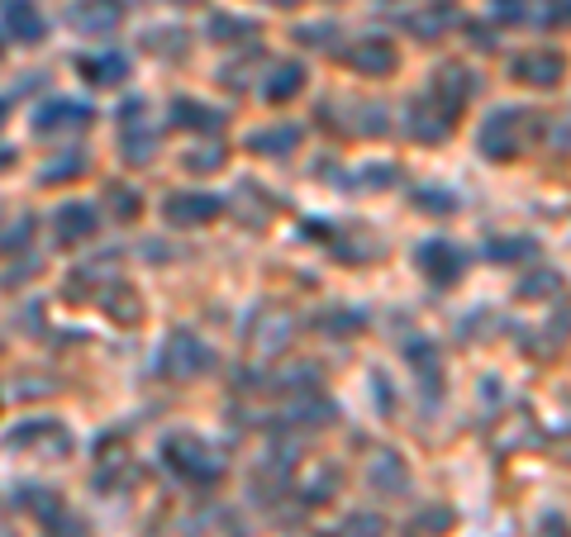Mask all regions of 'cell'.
I'll return each mask as SVG.
<instances>
[{
	"label": "cell",
	"instance_id": "cell-1",
	"mask_svg": "<svg viewBox=\"0 0 571 537\" xmlns=\"http://www.w3.org/2000/svg\"><path fill=\"white\" fill-rule=\"evenodd\" d=\"M162 456H167V466H172L181 480H191V486H215V480L224 476V456H219L210 442L196 438V434L162 438Z\"/></svg>",
	"mask_w": 571,
	"mask_h": 537
},
{
	"label": "cell",
	"instance_id": "cell-2",
	"mask_svg": "<svg viewBox=\"0 0 571 537\" xmlns=\"http://www.w3.org/2000/svg\"><path fill=\"white\" fill-rule=\"evenodd\" d=\"M529 114L534 110H496L486 114L482 129H476V143L490 162H514L524 152V129H529Z\"/></svg>",
	"mask_w": 571,
	"mask_h": 537
},
{
	"label": "cell",
	"instance_id": "cell-3",
	"mask_svg": "<svg viewBox=\"0 0 571 537\" xmlns=\"http://www.w3.org/2000/svg\"><path fill=\"white\" fill-rule=\"evenodd\" d=\"M158 366H162V376H172V381H196V376H205L215 366V352L205 347L196 333H172Z\"/></svg>",
	"mask_w": 571,
	"mask_h": 537
},
{
	"label": "cell",
	"instance_id": "cell-4",
	"mask_svg": "<svg viewBox=\"0 0 571 537\" xmlns=\"http://www.w3.org/2000/svg\"><path fill=\"white\" fill-rule=\"evenodd\" d=\"M414 261H420L424 281H428V285H438V291L458 285V281H462V271H466V257H462L448 239H428V243L420 247V253H414Z\"/></svg>",
	"mask_w": 571,
	"mask_h": 537
},
{
	"label": "cell",
	"instance_id": "cell-5",
	"mask_svg": "<svg viewBox=\"0 0 571 537\" xmlns=\"http://www.w3.org/2000/svg\"><path fill=\"white\" fill-rule=\"evenodd\" d=\"M219 209H224V200L210 191H181L162 205V219L172 229H201V224H210V219H219Z\"/></svg>",
	"mask_w": 571,
	"mask_h": 537
},
{
	"label": "cell",
	"instance_id": "cell-6",
	"mask_svg": "<svg viewBox=\"0 0 571 537\" xmlns=\"http://www.w3.org/2000/svg\"><path fill=\"white\" fill-rule=\"evenodd\" d=\"M452 124H458V110L438 100L434 90H428L424 100H414V105H410V114H405V129H410L414 138H424V143L448 138V134H452Z\"/></svg>",
	"mask_w": 571,
	"mask_h": 537
},
{
	"label": "cell",
	"instance_id": "cell-7",
	"mask_svg": "<svg viewBox=\"0 0 571 537\" xmlns=\"http://www.w3.org/2000/svg\"><path fill=\"white\" fill-rule=\"evenodd\" d=\"M510 72H514V82H524V86H557L562 82V72H567V58L562 52H552V48H538V52H519V58L510 62Z\"/></svg>",
	"mask_w": 571,
	"mask_h": 537
},
{
	"label": "cell",
	"instance_id": "cell-8",
	"mask_svg": "<svg viewBox=\"0 0 571 537\" xmlns=\"http://www.w3.org/2000/svg\"><path fill=\"white\" fill-rule=\"evenodd\" d=\"M68 24L82 34H114L124 24V0H76L68 10Z\"/></svg>",
	"mask_w": 571,
	"mask_h": 537
},
{
	"label": "cell",
	"instance_id": "cell-9",
	"mask_svg": "<svg viewBox=\"0 0 571 537\" xmlns=\"http://www.w3.org/2000/svg\"><path fill=\"white\" fill-rule=\"evenodd\" d=\"M148 105L143 100H129L124 105V157L129 162H148L153 152H158V134H153V124H148Z\"/></svg>",
	"mask_w": 571,
	"mask_h": 537
},
{
	"label": "cell",
	"instance_id": "cell-10",
	"mask_svg": "<svg viewBox=\"0 0 571 537\" xmlns=\"http://www.w3.org/2000/svg\"><path fill=\"white\" fill-rule=\"evenodd\" d=\"M90 124V110L82 100H48L44 110L34 114V129L44 138H53V134H76V129H86Z\"/></svg>",
	"mask_w": 571,
	"mask_h": 537
},
{
	"label": "cell",
	"instance_id": "cell-11",
	"mask_svg": "<svg viewBox=\"0 0 571 537\" xmlns=\"http://www.w3.org/2000/svg\"><path fill=\"white\" fill-rule=\"evenodd\" d=\"M348 62H353L362 76H391L396 62H400V52H396L391 38H362V44L348 52Z\"/></svg>",
	"mask_w": 571,
	"mask_h": 537
},
{
	"label": "cell",
	"instance_id": "cell-12",
	"mask_svg": "<svg viewBox=\"0 0 571 537\" xmlns=\"http://www.w3.org/2000/svg\"><path fill=\"white\" fill-rule=\"evenodd\" d=\"M10 448H20V452H34V448H48V452H68L72 448V438H68V428H58V424H24L10 434Z\"/></svg>",
	"mask_w": 571,
	"mask_h": 537
},
{
	"label": "cell",
	"instance_id": "cell-13",
	"mask_svg": "<svg viewBox=\"0 0 571 537\" xmlns=\"http://www.w3.org/2000/svg\"><path fill=\"white\" fill-rule=\"evenodd\" d=\"M96 205H62L58 215H53V233H58V243H82L96 233Z\"/></svg>",
	"mask_w": 571,
	"mask_h": 537
},
{
	"label": "cell",
	"instance_id": "cell-14",
	"mask_svg": "<svg viewBox=\"0 0 571 537\" xmlns=\"http://www.w3.org/2000/svg\"><path fill=\"white\" fill-rule=\"evenodd\" d=\"M301 138H305L301 124H277V129H263V134H253L248 148L263 152V157H286V152L301 148Z\"/></svg>",
	"mask_w": 571,
	"mask_h": 537
},
{
	"label": "cell",
	"instance_id": "cell-15",
	"mask_svg": "<svg viewBox=\"0 0 571 537\" xmlns=\"http://www.w3.org/2000/svg\"><path fill=\"white\" fill-rule=\"evenodd\" d=\"M5 24H10V34H20V44H38L44 38V15L34 10V0H10Z\"/></svg>",
	"mask_w": 571,
	"mask_h": 537
},
{
	"label": "cell",
	"instance_id": "cell-16",
	"mask_svg": "<svg viewBox=\"0 0 571 537\" xmlns=\"http://www.w3.org/2000/svg\"><path fill=\"white\" fill-rule=\"evenodd\" d=\"M124 72H129V62L120 58V52H96V58H82V76L90 86H114V82H124Z\"/></svg>",
	"mask_w": 571,
	"mask_h": 537
},
{
	"label": "cell",
	"instance_id": "cell-17",
	"mask_svg": "<svg viewBox=\"0 0 571 537\" xmlns=\"http://www.w3.org/2000/svg\"><path fill=\"white\" fill-rule=\"evenodd\" d=\"M172 124L177 129H219V114L201 100H172Z\"/></svg>",
	"mask_w": 571,
	"mask_h": 537
},
{
	"label": "cell",
	"instance_id": "cell-18",
	"mask_svg": "<svg viewBox=\"0 0 571 537\" xmlns=\"http://www.w3.org/2000/svg\"><path fill=\"white\" fill-rule=\"evenodd\" d=\"M301 86H305V68H301V62H286V68L271 72V82H267V100H271V105H281V100H291Z\"/></svg>",
	"mask_w": 571,
	"mask_h": 537
},
{
	"label": "cell",
	"instance_id": "cell-19",
	"mask_svg": "<svg viewBox=\"0 0 571 537\" xmlns=\"http://www.w3.org/2000/svg\"><path fill=\"white\" fill-rule=\"evenodd\" d=\"M20 504L29 509V514L48 518V523L62 518V500H58V495H48V490H38V486H24V490H20Z\"/></svg>",
	"mask_w": 571,
	"mask_h": 537
},
{
	"label": "cell",
	"instance_id": "cell-20",
	"mask_svg": "<svg viewBox=\"0 0 571 537\" xmlns=\"http://www.w3.org/2000/svg\"><path fill=\"white\" fill-rule=\"evenodd\" d=\"M248 34H257L253 20H233V15H215L210 20V38H215V44H243Z\"/></svg>",
	"mask_w": 571,
	"mask_h": 537
},
{
	"label": "cell",
	"instance_id": "cell-21",
	"mask_svg": "<svg viewBox=\"0 0 571 537\" xmlns=\"http://www.w3.org/2000/svg\"><path fill=\"white\" fill-rule=\"evenodd\" d=\"M486 253L496 257V261H524V257L538 253V243H534V239H496V243L486 247Z\"/></svg>",
	"mask_w": 571,
	"mask_h": 537
},
{
	"label": "cell",
	"instance_id": "cell-22",
	"mask_svg": "<svg viewBox=\"0 0 571 537\" xmlns=\"http://www.w3.org/2000/svg\"><path fill=\"white\" fill-rule=\"evenodd\" d=\"M333 537H386V523L376 514H353V518L339 523V533Z\"/></svg>",
	"mask_w": 571,
	"mask_h": 537
},
{
	"label": "cell",
	"instance_id": "cell-23",
	"mask_svg": "<svg viewBox=\"0 0 571 537\" xmlns=\"http://www.w3.org/2000/svg\"><path fill=\"white\" fill-rule=\"evenodd\" d=\"M196 152H201V157H186L191 172H205V167L215 172V167H224V148H196Z\"/></svg>",
	"mask_w": 571,
	"mask_h": 537
},
{
	"label": "cell",
	"instance_id": "cell-24",
	"mask_svg": "<svg viewBox=\"0 0 571 537\" xmlns=\"http://www.w3.org/2000/svg\"><path fill=\"white\" fill-rule=\"evenodd\" d=\"M110 200H114V209H120V219L138 215V195H129L124 186H110Z\"/></svg>",
	"mask_w": 571,
	"mask_h": 537
},
{
	"label": "cell",
	"instance_id": "cell-25",
	"mask_svg": "<svg viewBox=\"0 0 571 537\" xmlns=\"http://www.w3.org/2000/svg\"><path fill=\"white\" fill-rule=\"evenodd\" d=\"M76 172H82V157H72V162H53V167H48V172H44V181H68V176H76Z\"/></svg>",
	"mask_w": 571,
	"mask_h": 537
},
{
	"label": "cell",
	"instance_id": "cell-26",
	"mask_svg": "<svg viewBox=\"0 0 571 537\" xmlns=\"http://www.w3.org/2000/svg\"><path fill=\"white\" fill-rule=\"evenodd\" d=\"M0 537H10V523L5 518H0Z\"/></svg>",
	"mask_w": 571,
	"mask_h": 537
},
{
	"label": "cell",
	"instance_id": "cell-27",
	"mask_svg": "<svg viewBox=\"0 0 571 537\" xmlns=\"http://www.w3.org/2000/svg\"><path fill=\"white\" fill-rule=\"evenodd\" d=\"M0 124H5V100H0Z\"/></svg>",
	"mask_w": 571,
	"mask_h": 537
},
{
	"label": "cell",
	"instance_id": "cell-28",
	"mask_svg": "<svg viewBox=\"0 0 571 537\" xmlns=\"http://www.w3.org/2000/svg\"><path fill=\"white\" fill-rule=\"evenodd\" d=\"M271 5H295V0H271Z\"/></svg>",
	"mask_w": 571,
	"mask_h": 537
},
{
	"label": "cell",
	"instance_id": "cell-29",
	"mask_svg": "<svg viewBox=\"0 0 571 537\" xmlns=\"http://www.w3.org/2000/svg\"><path fill=\"white\" fill-rule=\"evenodd\" d=\"M177 5H196V0H177Z\"/></svg>",
	"mask_w": 571,
	"mask_h": 537
}]
</instances>
